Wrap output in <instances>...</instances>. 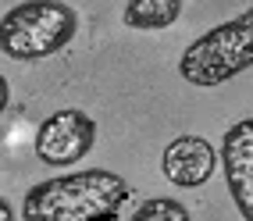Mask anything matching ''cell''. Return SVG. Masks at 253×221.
<instances>
[{
	"mask_svg": "<svg viewBox=\"0 0 253 221\" xmlns=\"http://www.w3.org/2000/svg\"><path fill=\"white\" fill-rule=\"evenodd\" d=\"M132 185L107 168H82L36 182L22 200V221H114Z\"/></svg>",
	"mask_w": 253,
	"mask_h": 221,
	"instance_id": "6da1fadb",
	"label": "cell"
},
{
	"mask_svg": "<svg viewBox=\"0 0 253 221\" xmlns=\"http://www.w3.org/2000/svg\"><path fill=\"white\" fill-rule=\"evenodd\" d=\"M79 32V11L64 0H25L0 18V54L11 61H43L61 54Z\"/></svg>",
	"mask_w": 253,
	"mask_h": 221,
	"instance_id": "7a4b0ae2",
	"label": "cell"
},
{
	"mask_svg": "<svg viewBox=\"0 0 253 221\" xmlns=\"http://www.w3.org/2000/svg\"><path fill=\"white\" fill-rule=\"evenodd\" d=\"M253 68V11L235 14L232 22L214 25L193 40L178 57V75L189 86H221Z\"/></svg>",
	"mask_w": 253,
	"mask_h": 221,
	"instance_id": "3957f363",
	"label": "cell"
},
{
	"mask_svg": "<svg viewBox=\"0 0 253 221\" xmlns=\"http://www.w3.org/2000/svg\"><path fill=\"white\" fill-rule=\"evenodd\" d=\"M96 143V122L82 107H61L50 118H43L36 129V157L50 168H68L82 161Z\"/></svg>",
	"mask_w": 253,
	"mask_h": 221,
	"instance_id": "277c9868",
	"label": "cell"
},
{
	"mask_svg": "<svg viewBox=\"0 0 253 221\" xmlns=\"http://www.w3.org/2000/svg\"><path fill=\"white\" fill-rule=\"evenodd\" d=\"M217 161L235 211L243 214V221H253V118L235 122L221 135Z\"/></svg>",
	"mask_w": 253,
	"mask_h": 221,
	"instance_id": "5b68a950",
	"label": "cell"
},
{
	"mask_svg": "<svg viewBox=\"0 0 253 221\" xmlns=\"http://www.w3.org/2000/svg\"><path fill=\"white\" fill-rule=\"evenodd\" d=\"M164 178L178 189H200L217 172V150L204 135H175L161 157Z\"/></svg>",
	"mask_w": 253,
	"mask_h": 221,
	"instance_id": "8992f818",
	"label": "cell"
},
{
	"mask_svg": "<svg viewBox=\"0 0 253 221\" xmlns=\"http://www.w3.org/2000/svg\"><path fill=\"white\" fill-rule=\"evenodd\" d=\"M182 0H128L122 7V22L128 29H143V32H154V29H168L182 18Z\"/></svg>",
	"mask_w": 253,
	"mask_h": 221,
	"instance_id": "52a82bcc",
	"label": "cell"
},
{
	"mask_svg": "<svg viewBox=\"0 0 253 221\" xmlns=\"http://www.w3.org/2000/svg\"><path fill=\"white\" fill-rule=\"evenodd\" d=\"M128 221H193V214L175 196H150L146 203L136 207V214H132Z\"/></svg>",
	"mask_w": 253,
	"mask_h": 221,
	"instance_id": "ba28073f",
	"label": "cell"
},
{
	"mask_svg": "<svg viewBox=\"0 0 253 221\" xmlns=\"http://www.w3.org/2000/svg\"><path fill=\"white\" fill-rule=\"evenodd\" d=\"M7 107H11V82L0 75V114H4Z\"/></svg>",
	"mask_w": 253,
	"mask_h": 221,
	"instance_id": "9c48e42d",
	"label": "cell"
},
{
	"mask_svg": "<svg viewBox=\"0 0 253 221\" xmlns=\"http://www.w3.org/2000/svg\"><path fill=\"white\" fill-rule=\"evenodd\" d=\"M0 221H14V207L7 196H0Z\"/></svg>",
	"mask_w": 253,
	"mask_h": 221,
	"instance_id": "30bf717a",
	"label": "cell"
}]
</instances>
